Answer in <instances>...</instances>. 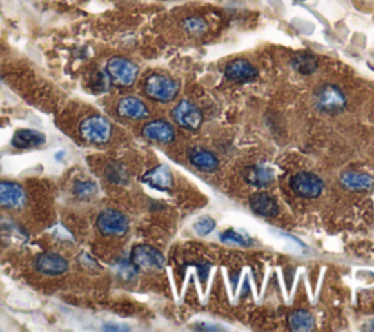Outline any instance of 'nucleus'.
<instances>
[{
	"instance_id": "obj_13",
	"label": "nucleus",
	"mask_w": 374,
	"mask_h": 332,
	"mask_svg": "<svg viewBox=\"0 0 374 332\" xmlns=\"http://www.w3.org/2000/svg\"><path fill=\"white\" fill-rule=\"evenodd\" d=\"M226 77L233 82H250L257 78V69L246 59H235L226 66Z\"/></svg>"
},
{
	"instance_id": "obj_20",
	"label": "nucleus",
	"mask_w": 374,
	"mask_h": 332,
	"mask_svg": "<svg viewBox=\"0 0 374 332\" xmlns=\"http://www.w3.org/2000/svg\"><path fill=\"white\" fill-rule=\"evenodd\" d=\"M293 68L302 75H311L319 68L317 59L310 53H300L293 59Z\"/></svg>"
},
{
	"instance_id": "obj_21",
	"label": "nucleus",
	"mask_w": 374,
	"mask_h": 332,
	"mask_svg": "<svg viewBox=\"0 0 374 332\" xmlns=\"http://www.w3.org/2000/svg\"><path fill=\"white\" fill-rule=\"evenodd\" d=\"M290 328L293 331H313L315 329V319L306 311H297L288 318Z\"/></svg>"
},
{
	"instance_id": "obj_32",
	"label": "nucleus",
	"mask_w": 374,
	"mask_h": 332,
	"mask_svg": "<svg viewBox=\"0 0 374 332\" xmlns=\"http://www.w3.org/2000/svg\"><path fill=\"white\" fill-rule=\"evenodd\" d=\"M302 2H303V0H302Z\"/></svg>"
},
{
	"instance_id": "obj_25",
	"label": "nucleus",
	"mask_w": 374,
	"mask_h": 332,
	"mask_svg": "<svg viewBox=\"0 0 374 332\" xmlns=\"http://www.w3.org/2000/svg\"><path fill=\"white\" fill-rule=\"evenodd\" d=\"M221 240L224 243H235V244H240V246H250V243H252V240L248 239L246 235H240V233H237L234 230L224 231L221 235Z\"/></svg>"
},
{
	"instance_id": "obj_6",
	"label": "nucleus",
	"mask_w": 374,
	"mask_h": 332,
	"mask_svg": "<svg viewBox=\"0 0 374 332\" xmlns=\"http://www.w3.org/2000/svg\"><path fill=\"white\" fill-rule=\"evenodd\" d=\"M316 106L320 112L329 115L339 113L346 106V98L344 92L336 87V85H323V87L316 92Z\"/></svg>"
},
{
	"instance_id": "obj_26",
	"label": "nucleus",
	"mask_w": 374,
	"mask_h": 332,
	"mask_svg": "<svg viewBox=\"0 0 374 332\" xmlns=\"http://www.w3.org/2000/svg\"><path fill=\"white\" fill-rule=\"evenodd\" d=\"M117 273L119 275L123 278V280H132L136 277V274H138V268H136L133 265L132 261H126V260H121L117 262Z\"/></svg>"
},
{
	"instance_id": "obj_23",
	"label": "nucleus",
	"mask_w": 374,
	"mask_h": 332,
	"mask_svg": "<svg viewBox=\"0 0 374 332\" xmlns=\"http://www.w3.org/2000/svg\"><path fill=\"white\" fill-rule=\"evenodd\" d=\"M183 28L192 35H201L208 30V23L202 17H189L183 21Z\"/></svg>"
},
{
	"instance_id": "obj_24",
	"label": "nucleus",
	"mask_w": 374,
	"mask_h": 332,
	"mask_svg": "<svg viewBox=\"0 0 374 332\" xmlns=\"http://www.w3.org/2000/svg\"><path fill=\"white\" fill-rule=\"evenodd\" d=\"M111 85V81L107 75L106 70H98L95 75L92 77V81H91V88L94 92H107L108 88Z\"/></svg>"
},
{
	"instance_id": "obj_10",
	"label": "nucleus",
	"mask_w": 374,
	"mask_h": 332,
	"mask_svg": "<svg viewBox=\"0 0 374 332\" xmlns=\"http://www.w3.org/2000/svg\"><path fill=\"white\" fill-rule=\"evenodd\" d=\"M34 268L43 275L48 277H57V275H63L68 273L69 269V262L66 257L56 252H44L37 255L34 260Z\"/></svg>"
},
{
	"instance_id": "obj_8",
	"label": "nucleus",
	"mask_w": 374,
	"mask_h": 332,
	"mask_svg": "<svg viewBox=\"0 0 374 332\" xmlns=\"http://www.w3.org/2000/svg\"><path fill=\"white\" fill-rule=\"evenodd\" d=\"M173 119L179 126L187 130H197L202 126L204 116L201 108L189 100H183L173 110Z\"/></svg>"
},
{
	"instance_id": "obj_19",
	"label": "nucleus",
	"mask_w": 374,
	"mask_h": 332,
	"mask_svg": "<svg viewBox=\"0 0 374 332\" xmlns=\"http://www.w3.org/2000/svg\"><path fill=\"white\" fill-rule=\"evenodd\" d=\"M189 159L196 168L202 171H214L218 168V158L206 150H190Z\"/></svg>"
},
{
	"instance_id": "obj_3",
	"label": "nucleus",
	"mask_w": 374,
	"mask_h": 332,
	"mask_svg": "<svg viewBox=\"0 0 374 332\" xmlns=\"http://www.w3.org/2000/svg\"><path fill=\"white\" fill-rule=\"evenodd\" d=\"M106 72L111 84L117 85V87L126 88V87H132V85L135 84L136 78H138L139 69L132 60L121 57V56H115L108 59L106 65Z\"/></svg>"
},
{
	"instance_id": "obj_28",
	"label": "nucleus",
	"mask_w": 374,
	"mask_h": 332,
	"mask_svg": "<svg viewBox=\"0 0 374 332\" xmlns=\"http://www.w3.org/2000/svg\"><path fill=\"white\" fill-rule=\"evenodd\" d=\"M215 228V221L209 218V217H205V218H201L197 221V223L195 224V230L199 233L201 236H205V235H209V233Z\"/></svg>"
},
{
	"instance_id": "obj_31",
	"label": "nucleus",
	"mask_w": 374,
	"mask_h": 332,
	"mask_svg": "<svg viewBox=\"0 0 374 332\" xmlns=\"http://www.w3.org/2000/svg\"><path fill=\"white\" fill-rule=\"evenodd\" d=\"M370 329H373V331H374V322L371 324V326H370Z\"/></svg>"
},
{
	"instance_id": "obj_27",
	"label": "nucleus",
	"mask_w": 374,
	"mask_h": 332,
	"mask_svg": "<svg viewBox=\"0 0 374 332\" xmlns=\"http://www.w3.org/2000/svg\"><path fill=\"white\" fill-rule=\"evenodd\" d=\"M78 262L82 268L85 269H88V271L91 273H97L99 271V269H101V266H99V264L94 260V257L90 255V253H86V252H82L79 253L78 256Z\"/></svg>"
},
{
	"instance_id": "obj_14",
	"label": "nucleus",
	"mask_w": 374,
	"mask_h": 332,
	"mask_svg": "<svg viewBox=\"0 0 374 332\" xmlns=\"http://www.w3.org/2000/svg\"><path fill=\"white\" fill-rule=\"evenodd\" d=\"M47 141L46 135L40 130L34 129H19L12 137L10 145L17 150H30V148H39L44 145Z\"/></svg>"
},
{
	"instance_id": "obj_9",
	"label": "nucleus",
	"mask_w": 374,
	"mask_h": 332,
	"mask_svg": "<svg viewBox=\"0 0 374 332\" xmlns=\"http://www.w3.org/2000/svg\"><path fill=\"white\" fill-rule=\"evenodd\" d=\"M290 184L291 189L298 196H302V198L306 199H316L323 191L322 179L315 173H308V171H303V173L293 176Z\"/></svg>"
},
{
	"instance_id": "obj_11",
	"label": "nucleus",
	"mask_w": 374,
	"mask_h": 332,
	"mask_svg": "<svg viewBox=\"0 0 374 332\" xmlns=\"http://www.w3.org/2000/svg\"><path fill=\"white\" fill-rule=\"evenodd\" d=\"M116 112L120 117L129 120H144L149 116V108L138 97L128 95L119 100Z\"/></svg>"
},
{
	"instance_id": "obj_12",
	"label": "nucleus",
	"mask_w": 374,
	"mask_h": 332,
	"mask_svg": "<svg viewBox=\"0 0 374 332\" xmlns=\"http://www.w3.org/2000/svg\"><path fill=\"white\" fill-rule=\"evenodd\" d=\"M144 138L158 144H171L176 138V132L166 120H152L148 121L142 128Z\"/></svg>"
},
{
	"instance_id": "obj_16",
	"label": "nucleus",
	"mask_w": 374,
	"mask_h": 332,
	"mask_svg": "<svg viewBox=\"0 0 374 332\" xmlns=\"http://www.w3.org/2000/svg\"><path fill=\"white\" fill-rule=\"evenodd\" d=\"M341 183L344 188L350 191L366 192L373 189L374 177L367 173H361V171H345L341 176Z\"/></svg>"
},
{
	"instance_id": "obj_18",
	"label": "nucleus",
	"mask_w": 374,
	"mask_h": 332,
	"mask_svg": "<svg viewBox=\"0 0 374 332\" xmlns=\"http://www.w3.org/2000/svg\"><path fill=\"white\" fill-rule=\"evenodd\" d=\"M243 179L257 188H266L272 183L273 175L268 167L264 166H250L243 170Z\"/></svg>"
},
{
	"instance_id": "obj_2",
	"label": "nucleus",
	"mask_w": 374,
	"mask_h": 332,
	"mask_svg": "<svg viewBox=\"0 0 374 332\" xmlns=\"http://www.w3.org/2000/svg\"><path fill=\"white\" fill-rule=\"evenodd\" d=\"M144 91L146 97L154 101L170 103L179 94V84L170 77L161 75V73H152L144 82Z\"/></svg>"
},
{
	"instance_id": "obj_30",
	"label": "nucleus",
	"mask_w": 374,
	"mask_h": 332,
	"mask_svg": "<svg viewBox=\"0 0 374 332\" xmlns=\"http://www.w3.org/2000/svg\"><path fill=\"white\" fill-rule=\"evenodd\" d=\"M104 329L106 331H128V328H123V326H108V325H106Z\"/></svg>"
},
{
	"instance_id": "obj_15",
	"label": "nucleus",
	"mask_w": 374,
	"mask_h": 332,
	"mask_svg": "<svg viewBox=\"0 0 374 332\" xmlns=\"http://www.w3.org/2000/svg\"><path fill=\"white\" fill-rule=\"evenodd\" d=\"M142 182L158 191H168L173 186V175L167 166H157L142 176Z\"/></svg>"
},
{
	"instance_id": "obj_7",
	"label": "nucleus",
	"mask_w": 374,
	"mask_h": 332,
	"mask_svg": "<svg viewBox=\"0 0 374 332\" xmlns=\"http://www.w3.org/2000/svg\"><path fill=\"white\" fill-rule=\"evenodd\" d=\"M28 195L22 184L10 180H0V208L21 210L27 205Z\"/></svg>"
},
{
	"instance_id": "obj_4",
	"label": "nucleus",
	"mask_w": 374,
	"mask_h": 332,
	"mask_svg": "<svg viewBox=\"0 0 374 332\" xmlns=\"http://www.w3.org/2000/svg\"><path fill=\"white\" fill-rule=\"evenodd\" d=\"M97 228L103 236H124L130 228V223L126 214L108 208L97 217Z\"/></svg>"
},
{
	"instance_id": "obj_1",
	"label": "nucleus",
	"mask_w": 374,
	"mask_h": 332,
	"mask_svg": "<svg viewBox=\"0 0 374 332\" xmlns=\"http://www.w3.org/2000/svg\"><path fill=\"white\" fill-rule=\"evenodd\" d=\"M113 125L101 115H91L79 123V137L88 144L104 145L111 139Z\"/></svg>"
},
{
	"instance_id": "obj_22",
	"label": "nucleus",
	"mask_w": 374,
	"mask_h": 332,
	"mask_svg": "<svg viewBox=\"0 0 374 332\" xmlns=\"http://www.w3.org/2000/svg\"><path fill=\"white\" fill-rule=\"evenodd\" d=\"M72 192L79 199H90L98 193V186L92 180H77L73 184Z\"/></svg>"
},
{
	"instance_id": "obj_5",
	"label": "nucleus",
	"mask_w": 374,
	"mask_h": 332,
	"mask_svg": "<svg viewBox=\"0 0 374 332\" xmlns=\"http://www.w3.org/2000/svg\"><path fill=\"white\" fill-rule=\"evenodd\" d=\"M130 261L138 269H148V271H161L166 265L163 253L149 244L135 246L130 253Z\"/></svg>"
},
{
	"instance_id": "obj_17",
	"label": "nucleus",
	"mask_w": 374,
	"mask_h": 332,
	"mask_svg": "<svg viewBox=\"0 0 374 332\" xmlns=\"http://www.w3.org/2000/svg\"><path fill=\"white\" fill-rule=\"evenodd\" d=\"M250 206L256 214L262 217H275L279 213L277 201L273 199L269 193L265 192H257L252 195Z\"/></svg>"
},
{
	"instance_id": "obj_29",
	"label": "nucleus",
	"mask_w": 374,
	"mask_h": 332,
	"mask_svg": "<svg viewBox=\"0 0 374 332\" xmlns=\"http://www.w3.org/2000/svg\"><path fill=\"white\" fill-rule=\"evenodd\" d=\"M107 177H108V180H111V182L120 183V182H121V177H123V173L120 171L119 166H110L108 170H107Z\"/></svg>"
}]
</instances>
